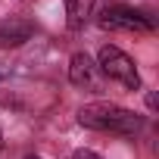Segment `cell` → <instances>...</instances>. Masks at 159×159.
Returning a JSON list of instances; mask_svg holds the SVG:
<instances>
[{"instance_id": "obj_1", "label": "cell", "mask_w": 159, "mask_h": 159, "mask_svg": "<svg viewBox=\"0 0 159 159\" xmlns=\"http://www.w3.org/2000/svg\"><path fill=\"white\" fill-rule=\"evenodd\" d=\"M78 122L91 131H109V134H134L140 128V119L116 103H88L78 109Z\"/></svg>"}, {"instance_id": "obj_2", "label": "cell", "mask_w": 159, "mask_h": 159, "mask_svg": "<svg viewBox=\"0 0 159 159\" xmlns=\"http://www.w3.org/2000/svg\"><path fill=\"white\" fill-rule=\"evenodd\" d=\"M97 69H103L112 81L125 84L128 91H137V88H140V75H137V69H134V59H131L128 53H122L119 47H112V44H106V47L100 50V66H97Z\"/></svg>"}, {"instance_id": "obj_3", "label": "cell", "mask_w": 159, "mask_h": 159, "mask_svg": "<svg viewBox=\"0 0 159 159\" xmlns=\"http://www.w3.org/2000/svg\"><path fill=\"white\" fill-rule=\"evenodd\" d=\"M100 25L109 28V31H137V34L153 31V22H150L143 13H137V10H131V7H122V3L106 7V10L100 13Z\"/></svg>"}, {"instance_id": "obj_4", "label": "cell", "mask_w": 159, "mask_h": 159, "mask_svg": "<svg viewBox=\"0 0 159 159\" xmlns=\"http://www.w3.org/2000/svg\"><path fill=\"white\" fill-rule=\"evenodd\" d=\"M69 81L75 88H88V91H97L100 88V78H97V62L88 56V53H75L72 62H69Z\"/></svg>"}, {"instance_id": "obj_5", "label": "cell", "mask_w": 159, "mask_h": 159, "mask_svg": "<svg viewBox=\"0 0 159 159\" xmlns=\"http://www.w3.org/2000/svg\"><path fill=\"white\" fill-rule=\"evenodd\" d=\"M31 22H25V19H10V22H3L0 25V47H19V44H25L28 38H31Z\"/></svg>"}, {"instance_id": "obj_6", "label": "cell", "mask_w": 159, "mask_h": 159, "mask_svg": "<svg viewBox=\"0 0 159 159\" xmlns=\"http://www.w3.org/2000/svg\"><path fill=\"white\" fill-rule=\"evenodd\" d=\"M66 3V22L72 31L84 28V22L91 19V10H94V0H62Z\"/></svg>"}, {"instance_id": "obj_7", "label": "cell", "mask_w": 159, "mask_h": 159, "mask_svg": "<svg viewBox=\"0 0 159 159\" xmlns=\"http://www.w3.org/2000/svg\"><path fill=\"white\" fill-rule=\"evenodd\" d=\"M72 159H100V156H97V153H91V150H78Z\"/></svg>"}, {"instance_id": "obj_8", "label": "cell", "mask_w": 159, "mask_h": 159, "mask_svg": "<svg viewBox=\"0 0 159 159\" xmlns=\"http://www.w3.org/2000/svg\"><path fill=\"white\" fill-rule=\"evenodd\" d=\"M0 150H3V131H0Z\"/></svg>"}, {"instance_id": "obj_9", "label": "cell", "mask_w": 159, "mask_h": 159, "mask_svg": "<svg viewBox=\"0 0 159 159\" xmlns=\"http://www.w3.org/2000/svg\"><path fill=\"white\" fill-rule=\"evenodd\" d=\"M28 159H41V156H28Z\"/></svg>"}]
</instances>
